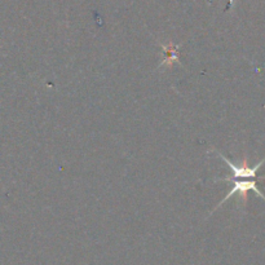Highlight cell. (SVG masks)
<instances>
[{
    "label": "cell",
    "instance_id": "1",
    "mask_svg": "<svg viewBox=\"0 0 265 265\" xmlns=\"http://www.w3.org/2000/svg\"><path fill=\"white\" fill-rule=\"evenodd\" d=\"M216 154H217V156L225 162V164H228V166L230 167V169H232V176L224 177V179H217V181H229L233 184V189L229 192L228 196H225V198L222 199L216 209H219L220 206L225 202L226 199L232 198V197L235 196V194H238L243 202H247V193L249 192H254L256 196H259L260 198H263L265 201V196L262 193V190L258 188V180H259L258 171L265 163V158H263L256 166L250 167L249 164H247V160H246V159H243L242 164L238 166V164L233 163L230 159L226 158L225 156H222L220 152H216Z\"/></svg>",
    "mask_w": 265,
    "mask_h": 265
}]
</instances>
